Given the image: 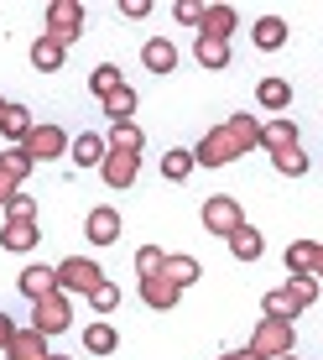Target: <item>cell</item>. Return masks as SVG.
<instances>
[{
    "instance_id": "33",
    "label": "cell",
    "mask_w": 323,
    "mask_h": 360,
    "mask_svg": "<svg viewBox=\"0 0 323 360\" xmlns=\"http://www.w3.org/2000/svg\"><path fill=\"white\" fill-rule=\"evenodd\" d=\"M198 162H193V152H162V178H172V183H183L193 172Z\"/></svg>"
},
{
    "instance_id": "24",
    "label": "cell",
    "mask_w": 323,
    "mask_h": 360,
    "mask_svg": "<svg viewBox=\"0 0 323 360\" xmlns=\"http://www.w3.org/2000/svg\"><path fill=\"white\" fill-rule=\"evenodd\" d=\"M141 63H146V68H152L157 79H162V73H172V68H178V47L157 37V42H146V47H141Z\"/></svg>"
},
{
    "instance_id": "7",
    "label": "cell",
    "mask_w": 323,
    "mask_h": 360,
    "mask_svg": "<svg viewBox=\"0 0 323 360\" xmlns=\"http://www.w3.org/2000/svg\"><path fill=\"white\" fill-rule=\"evenodd\" d=\"M21 146L32 152V162H53V157H68V131L63 126H37Z\"/></svg>"
},
{
    "instance_id": "15",
    "label": "cell",
    "mask_w": 323,
    "mask_h": 360,
    "mask_svg": "<svg viewBox=\"0 0 323 360\" xmlns=\"http://www.w3.org/2000/svg\"><path fill=\"white\" fill-rule=\"evenodd\" d=\"M37 219H6V230H0V245L6 251H37Z\"/></svg>"
},
{
    "instance_id": "39",
    "label": "cell",
    "mask_w": 323,
    "mask_h": 360,
    "mask_svg": "<svg viewBox=\"0 0 323 360\" xmlns=\"http://www.w3.org/2000/svg\"><path fill=\"white\" fill-rule=\"evenodd\" d=\"M172 11H178V21H198V16H204V6H193V0H178Z\"/></svg>"
},
{
    "instance_id": "22",
    "label": "cell",
    "mask_w": 323,
    "mask_h": 360,
    "mask_svg": "<svg viewBox=\"0 0 323 360\" xmlns=\"http://www.w3.org/2000/svg\"><path fill=\"white\" fill-rule=\"evenodd\" d=\"M261 314H266V319H282V324H292V319L303 314V303H297V297H292L287 288H277V292H266V297H261Z\"/></svg>"
},
{
    "instance_id": "8",
    "label": "cell",
    "mask_w": 323,
    "mask_h": 360,
    "mask_svg": "<svg viewBox=\"0 0 323 360\" xmlns=\"http://www.w3.org/2000/svg\"><path fill=\"white\" fill-rule=\"evenodd\" d=\"M99 172H105V183H110V188H131V183H136V172H141V157H136V152H105Z\"/></svg>"
},
{
    "instance_id": "27",
    "label": "cell",
    "mask_w": 323,
    "mask_h": 360,
    "mask_svg": "<svg viewBox=\"0 0 323 360\" xmlns=\"http://www.w3.org/2000/svg\"><path fill=\"white\" fill-rule=\"evenodd\" d=\"M256 99H261V110H287L292 105V84L287 79H261L256 84Z\"/></svg>"
},
{
    "instance_id": "46",
    "label": "cell",
    "mask_w": 323,
    "mask_h": 360,
    "mask_svg": "<svg viewBox=\"0 0 323 360\" xmlns=\"http://www.w3.org/2000/svg\"><path fill=\"white\" fill-rule=\"evenodd\" d=\"M53 360H79V355H53Z\"/></svg>"
},
{
    "instance_id": "14",
    "label": "cell",
    "mask_w": 323,
    "mask_h": 360,
    "mask_svg": "<svg viewBox=\"0 0 323 360\" xmlns=\"http://www.w3.org/2000/svg\"><path fill=\"white\" fill-rule=\"evenodd\" d=\"M32 131H37L32 110H27V105H6V115H0V136H6L11 146H21V141H27Z\"/></svg>"
},
{
    "instance_id": "17",
    "label": "cell",
    "mask_w": 323,
    "mask_h": 360,
    "mask_svg": "<svg viewBox=\"0 0 323 360\" xmlns=\"http://www.w3.org/2000/svg\"><path fill=\"white\" fill-rule=\"evenodd\" d=\"M16 288H21V292H27L32 303H37V297L58 292V271H53V266H27V271L16 277Z\"/></svg>"
},
{
    "instance_id": "19",
    "label": "cell",
    "mask_w": 323,
    "mask_h": 360,
    "mask_svg": "<svg viewBox=\"0 0 323 360\" xmlns=\"http://www.w3.org/2000/svg\"><path fill=\"white\" fill-rule=\"evenodd\" d=\"M225 131L235 136V146H240V152L261 146V120H256V115H245V110H235V115L225 120Z\"/></svg>"
},
{
    "instance_id": "9",
    "label": "cell",
    "mask_w": 323,
    "mask_h": 360,
    "mask_svg": "<svg viewBox=\"0 0 323 360\" xmlns=\"http://www.w3.org/2000/svg\"><path fill=\"white\" fill-rule=\"evenodd\" d=\"M235 27H240V16L230 6H204V16H198V37H214V42H230Z\"/></svg>"
},
{
    "instance_id": "40",
    "label": "cell",
    "mask_w": 323,
    "mask_h": 360,
    "mask_svg": "<svg viewBox=\"0 0 323 360\" xmlns=\"http://www.w3.org/2000/svg\"><path fill=\"white\" fill-rule=\"evenodd\" d=\"M120 11H126V16H131V21H141V16H146V11H152V0H126V6H120Z\"/></svg>"
},
{
    "instance_id": "37",
    "label": "cell",
    "mask_w": 323,
    "mask_h": 360,
    "mask_svg": "<svg viewBox=\"0 0 323 360\" xmlns=\"http://www.w3.org/2000/svg\"><path fill=\"white\" fill-rule=\"evenodd\" d=\"M162 262H167V256H162L157 245H141V251H136V271H141V277H152V271H162Z\"/></svg>"
},
{
    "instance_id": "16",
    "label": "cell",
    "mask_w": 323,
    "mask_h": 360,
    "mask_svg": "<svg viewBox=\"0 0 323 360\" xmlns=\"http://www.w3.org/2000/svg\"><path fill=\"white\" fill-rule=\"evenodd\" d=\"M84 350H89V355H115V350H120L115 324H110V319H94V324L84 329Z\"/></svg>"
},
{
    "instance_id": "4",
    "label": "cell",
    "mask_w": 323,
    "mask_h": 360,
    "mask_svg": "<svg viewBox=\"0 0 323 360\" xmlns=\"http://www.w3.org/2000/svg\"><path fill=\"white\" fill-rule=\"evenodd\" d=\"M58 292H84L89 297L99 282H105V271H99L94 262H84V256H68V262H58Z\"/></svg>"
},
{
    "instance_id": "6",
    "label": "cell",
    "mask_w": 323,
    "mask_h": 360,
    "mask_svg": "<svg viewBox=\"0 0 323 360\" xmlns=\"http://www.w3.org/2000/svg\"><path fill=\"white\" fill-rule=\"evenodd\" d=\"M240 157V146H235V136L225 126H214V131H204V141L193 146V162H204V167H225Z\"/></svg>"
},
{
    "instance_id": "45",
    "label": "cell",
    "mask_w": 323,
    "mask_h": 360,
    "mask_svg": "<svg viewBox=\"0 0 323 360\" xmlns=\"http://www.w3.org/2000/svg\"><path fill=\"white\" fill-rule=\"evenodd\" d=\"M219 360H240V350H230V355H219Z\"/></svg>"
},
{
    "instance_id": "44",
    "label": "cell",
    "mask_w": 323,
    "mask_h": 360,
    "mask_svg": "<svg viewBox=\"0 0 323 360\" xmlns=\"http://www.w3.org/2000/svg\"><path fill=\"white\" fill-rule=\"evenodd\" d=\"M240 360H266V355H256V350H240Z\"/></svg>"
},
{
    "instance_id": "30",
    "label": "cell",
    "mask_w": 323,
    "mask_h": 360,
    "mask_svg": "<svg viewBox=\"0 0 323 360\" xmlns=\"http://www.w3.org/2000/svg\"><path fill=\"white\" fill-rule=\"evenodd\" d=\"M105 115L115 120V126H120V120H131V115H136V89H131V84H120V89L105 99Z\"/></svg>"
},
{
    "instance_id": "2",
    "label": "cell",
    "mask_w": 323,
    "mask_h": 360,
    "mask_svg": "<svg viewBox=\"0 0 323 360\" xmlns=\"http://www.w3.org/2000/svg\"><path fill=\"white\" fill-rule=\"evenodd\" d=\"M292 345H297L292 324H282V319H261V324H256V334H251V345H245V350H256V355L277 360V355H292Z\"/></svg>"
},
{
    "instance_id": "32",
    "label": "cell",
    "mask_w": 323,
    "mask_h": 360,
    "mask_svg": "<svg viewBox=\"0 0 323 360\" xmlns=\"http://www.w3.org/2000/svg\"><path fill=\"white\" fill-rule=\"evenodd\" d=\"M120 84H126V79H120V68H115V63H99V68L89 73V89H94L99 99H110V94L120 89Z\"/></svg>"
},
{
    "instance_id": "48",
    "label": "cell",
    "mask_w": 323,
    "mask_h": 360,
    "mask_svg": "<svg viewBox=\"0 0 323 360\" xmlns=\"http://www.w3.org/2000/svg\"><path fill=\"white\" fill-rule=\"evenodd\" d=\"M0 115H6V99H0Z\"/></svg>"
},
{
    "instance_id": "34",
    "label": "cell",
    "mask_w": 323,
    "mask_h": 360,
    "mask_svg": "<svg viewBox=\"0 0 323 360\" xmlns=\"http://www.w3.org/2000/svg\"><path fill=\"white\" fill-rule=\"evenodd\" d=\"M271 167H277L282 178H303V172H308V157L297 152V146H287V152H271Z\"/></svg>"
},
{
    "instance_id": "23",
    "label": "cell",
    "mask_w": 323,
    "mask_h": 360,
    "mask_svg": "<svg viewBox=\"0 0 323 360\" xmlns=\"http://www.w3.org/2000/svg\"><path fill=\"white\" fill-rule=\"evenodd\" d=\"M261 146H266V152H287V146H297V126H292L287 115L266 120V126H261Z\"/></svg>"
},
{
    "instance_id": "20",
    "label": "cell",
    "mask_w": 323,
    "mask_h": 360,
    "mask_svg": "<svg viewBox=\"0 0 323 360\" xmlns=\"http://www.w3.org/2000/svg\"><path fill=\"white\" fill-rule=\"evenodd\" d=\"M251 37H256L261 53H277V47H287V21H282V16H261Z\"/></svg>"
},
{
    "instance_id": "31",
    "label": "cell",
    "mask_w": 323,
    "mask_h": 360,
    "mask_svg": "<svg viewBox=\"0 0 323 360\" xmlns=\"http://www.w3.org/2000/svg\"><path fill=\"white\" fill-rule=\"evenodd\" d=\"M37 162H32V152H27V146H6V152H0V172H11V178H27V172H32Z\"/></svg>"
},
{
    "instance_id": "36",
    "label": "cell",
    "mask_w": 323,
    "mask_h": 360,
    "mask_svg": "<svg viewBox=\"0 0 323 360\" xmlns=\"http://www.w3.org/2000/svg\"><path fill=\"white\" fill-rule=\"evenodd\" d=\"M287 292H292V297H297V303H303V308H308V303H313V297H318L323 288H318V277H287Z\"/></svg>"
},
{
    "instance_id": "28",
    "label": "cell",
    "mask_w": 323,
    "mask_h": 360,
    "mask_svg": "<svg viewBox=\"0 0 323 360\" xmlns=\"http://www.w3.org/2000/svg\"><path fill=\"white\" fill-rule=\"evenodd\" d=\"M230 251L240 256V262H261V251H266V240H261V230H251V225H240L230 235Z\"/></svg>"
},
{
    "instance_id": "42",
    "label": "cell",
    "mask_w": 323,
    "mask_h": 360,
    "mask_svg": "<svg viewBox=\"0 0 323 360\" xmlns=\"http://www.w3.org/2000/svg\"><path fill=\"white\" fill-rule=\"evenodd\" d=\"M11 340H16V324H11V319L0 314V355H6V345H11Z\"/></svg>"
},
{
    "instance_id": "5",
    "label": "cell",
    "mask_w": 323,
    "mask_h": 360,
    "mask_svg": "<svg viewBox=\"0 0 323 360\" xmlns=\"http://www.w3.org/2000/svg\"><path fill=\"white\" fill-rule=\"evenodd\" d=\"M240 225H245V214H240V204H235L230 193L204 198V230H209V235H225V240H230Z\"/></svg>"
},
{
    "instance_id": "25",
    "label": "cell",
    "mask_w": 323,
    "mask_h": 360,
    "mask_svg": "<svg viewBox=\"0 0 323 360\" xmlns=\"http://www.w3.org/2000/svg\"><path fill=\"white\" fill-rule=\"evenodd\" d=\"M318 262V240H292L287 245V277H313Z\"/></svg>"
},
{
    "instance_id": "29",
    "label": "cell",
    "mask_w": 323,
    "mask_h": 360,
    "mask_svg": "<svg viewBox=\"0 0 323 360\" xmlns=\"http://www.w3.org/2000/svg\"><path fill=\"white\" fill-rule=\"evenodd\" d=\"M141 146H146V136H141L136 120H120V126L110 131V152H136V157H141Z\"/></svg>"
},
{
    "instance_id": "38",
    "label": "cell",
    "mask_w": 323,
    "mask_h": 360,
    "mask_svg": "<svg viewBox=\"0 0 323 360\" xmlns=\"http://www.w3.org/2000/svg\"><path fill=\"white\" fill-rule=\"evenodd\" d=\"M6 219H37V198H32V193H16V198L6 204Z\"/></svg>"
},
{
    "instance_id": "13",
    "label": "cell",
    "mask_w": 323,
    "mask_h": 360,
    "mask_svg": "<svg viewBox=\"0 0 323 360\" xmlns=\"http://www.w3.org/2000/svg\"><path fill=\"white\" fill-rule=\"evenodd\" d=\"M105 152H110V141H105V136H94V131H79V141H68V157L79 167H99V162H105Z\"/></svg>"
},
{
    "instance_id": "18",
    "label": "cell",
    "mask_w": 323,
    "mask_h": 360,
    "mask_svg": "<svg viewBox=\"0 0 323 360\" xmlns=\"http://www.w3.org/2000/svg\"><path fill=\"white\" fill-rule=\"evenodd\" d=\"M63 53H68V47L63 42H53V37H37V42H32V68L37 73H58V68H63Z\"/></svg>"
},
{
    "instance_id": "47",
    "label": "cell",
    "mask_w": 323,
    "mask_h": 360,
    "mask_svg": "<svg viewBox=\"0 0 323 360\" xmlns=\"http://www.w3.org/2000/svg\"><path fill=\"white\" fill-rule=\"evenodd\" d=\"M277 360H297V355H277Z\"/></svg>"
},
{
    "instance_id": "35",
    "label": "cell",
    "mask_w": 323,
    "mask_h": 360,
    "mask_svg": "<svg viewBox=\"0 0 323 360\" xmlns=\"http://www.w3.org/2000/svg\"><path fill=\"white\" fill-rule=\"evenodd\" d=\"M89 303H94V314H115V308H120V288H115V282H99V288L89 292Z\"/></svg>"
},
{
    "instance_id": "12",
    "label": "cell",
    "mask_w": 323,
    "mask_h": 360,
    "mask_svg": "<svg viewBox=\"0 0 323 360\" xmlns=\"http://www.w3.org/2000/svg\"><path fill=\"white\" fill-rule=\"evenodd\" d=\"M141 297L157 308V314H167V308H178V297H183V288H172L162 271H152V277H141Z\"/></svg>"
},
{
    "instance_id": "26",
    "label": "cell",
    "mask_w": 323,
    "mask_h": 360,
    "mask_svg": "<svg viewBox=\"0 0 323 360\" xmlns=\"http://www.w3.org/2000/svg\"><path fill=\"white\" fill-rule=\"evenodd\" d=\"M193 58H198V68L219 73V68H230V42H214V37H198Z\"/></svg>"
},
{
    "instance_id": "21",
    "label": "cell",
    "mask_w": 323,
    "mask_h": 360,
    "mask_svg": "<svg viewBox=\"0 0 323 360\" xmlns=\"http://www.w3.org/2000/svg\"><path fill=\"white\" fill-rule=\"evenodd\" d=\"M162 277H167L172 288H193V282L204 277V266H198L193 256H167V262H162Z\"/></svg>"
},
{
    "instance_id": "3",
    "label": "cell",
    "mask_w": 323,
    "mask_h": 360,
    "mask_svg": "<svg viewBox=\"0 0 323 360\" xmlns=\"http://www.w3.org/2000/svg\"><path fill=\"white\" fill-rule=\"evenodd\" d=\"M47 37L63 42V47L84 37V6L79 0H53V6H47Z\"/></svg>"
},
{
    "instance_id": "10",
    "label": "cell",
    "mask_w": 323,
    "mask_h": 360,
    "mask_svg": "<svg viewBox=\"0 0 323 360\" xmlns=\"http://www.w3.org/2000/svg\"><path fill=\"white\" fill-rule=\"evenodd\" d=\"M84 235H89L94 245H115V240H120V214H115L110 204L89 209V225H84Z\"/></svg>"
},
{
    "instance_id": "43",
    "label": "cell",
    "mask_w": 323,
    "mask_h": 360,
    "mask_svg": "<svg viewBox=\"0 0 323 360\" xmlns=\"http://www.w3.org/2000/svg\"><path fill=\"white\" fill-rule=\"evenodd\" d=\"M313 277H318V288H323V245H318V262H313Z\"/></svg>"
},
{
    "instance_id": "1",
    "label": "cell",
    "mask_w": 323,
    "mask_h": 360,
    "mask_svg": "<svg viewBox=\"0 0 323 360\" xmlns=\"http://www.w3.org/2000/svg\"><path fill=\"white\" fill-rule=\"evenodd\" d=\"M68 324H73L68 292H47V297H37V303H32V329L37 334H63Z\"/></svg>"
},
{
    "instance_id": "41",
    "label": "cell",
    "mask_w": 323,
    "mask_h": 360,
    "mask_svg": "<svg viewBox=\"0 0 323 360\" xmlns=\"http://www.w3.org/2000/svg\"><path fill=\"white\" fill-rule=\"evenodd\" d=\"M11 198H16V178H11V172H0V204H11Z\"/></svg>"
},
{
    "instance_id": "11",
    "label": "cell",
    "mask_w": 323,
    "mask_h": 360,
    "mask_svg": "<svg viewBox=\"0 0 323 360\" xmlns=\"http://www.w3.org/2000/svg\"><path fill=\"white\" fill-rule=\"evenodd\" d=\"M6 360H53V350H47V334L16 329V340L6 345Z\"/></svg>"
}]
</instances>
